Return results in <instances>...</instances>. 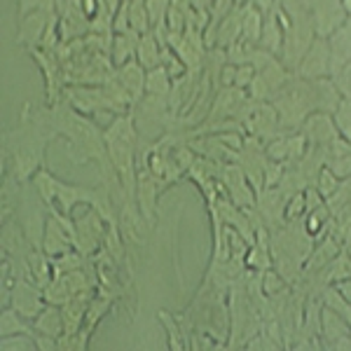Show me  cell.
Masks as SVG:
<instances>
[{
  "mask_svg": "<svg viewBox=\"0 0 351 351\" xmlns=\"http://www.w3.org/2000/svg\"><path fill=\"white\" fill-rule=\"evenodd\" d=\"M56 138V132L47 117V108H36L24 104L21 115L3 134V164L5 176L26 185L45 167V148Z\"/></svg>",
  "mask_w": 351,
  "mask_h": 351,
  "instance_id": "cell-1",
  "label": "cell"
},
{
  "mask_svg": "<svg viewBox=\"0 0 351 351\" xmlns=\"http://www.w3.org/2000/svg\"><path fill=\"white\" fill-rule=\"evenodd\" d=\"M138 143L141 136L136 129L134 110L124 112V115H115L106 129V145H108V157L115 167L117 176H120L124 190L129 197L136 199V162H138Z\"/></svg>",
  "mask_w": 351,
  "mask_h": 351,
  "instance_id": "cell-2",
  "label": "cell"
},
{
  "mask_svg": "<svg viewBox=\"0 0 351 351\" xmlns=\"http://www.w3.org/2000/svg\"><path fill=\"white\" fill-rule=\"evenodd\" d=\"M106 230H108V223L96 208L84 213L80 220H75V251H80L87 258L99 253L104 248Z\"/></svg>",
  "mask_w": 351,
  "mask_h": 351,
  "instance_id": "cell-3",
  "label": "cell"
},
{
  "mask_svg": "<svg viewBox=\"0 0 351 351\" xmlns=\"http://www.w3.org/2000/svg\"><path fill=\"white\" fill-rule=\"evenodd\" d=\"M10 307H14L19 314H24L26 319L33 321L45 307H47L43 286H38L36 281H31V279H14Z\"/></svg>",
  "mask_w": 351,
  "mask_h": 351,
  "instance_id": "cell-4",
  "label": "cell"
},
{
  "mask_svg": "<svg viewBox=\"0 0 351 351\" xmlns=\"http://www.w3.org/2000/svg\"><path fill=\"white\" fill-rule=\"evenodd\" d=\"M295 75L304 77V80H319V77H330V45L328 38L316 36L307 54L300 61Z\"/></svg>",
  "mask_w": 351,
  "mask_h": 351,
  "instance_id": "cell-5",
  "label": "cell"
},
{
  "mask_svg": "<svg viewBox=\"0 0 351 351\" xmlns=\"http://www.w3.org/2000/svg\"><path fill=\"white\" fill-rule=\"evenodd\" d=\"M54 16L56 12H49V10H33V12H28L26 16H21L14 43L24 45L26 49L40 47L45 33H47L49 24L54 21Z\"/></svg>",
  "mask_w": 351,
  "mask_h": 351,
  "instance_id": "cell-6",
  "label": "cell"
},
{
  "mask_svg": "<svg viewBox=\"0 0 351 351\" xmlns=\"http://www.w3.org/2000/svg\"><path fill=\"white\" fill-rule=\"evenodd\" d=\"M43 251L49 258H59L68 251H75V241L68 228L54 216L52 211H47V220H45V232H43Z\"/></svg>",
  "mask_w": 351,
  "mask_h": 351,
  "instance_id": "cell-7",
  "label": "cell"
},
{
  "mask_svg": "<svg viewBox=\"0 0 351 351\" xmlns=\"http://www.w3.org/2000/svg\"><path fill=\"white\" fill-rule=\"evenodd\" d=\"M311 16H314L316 36L328 38L337 26L347 21V12L342 8V0H314L311 3Z\"/></svg>",
  "mask_w": 351,
  "mask_h": 351,
  "instance_id": "cell-8",
  "label": "cell"
},
{
  "mask_svg": "<svg viewBox=\"0 0 351 351\" xmlns=\"http://www.w3.org/2000/svg\"><path fill=\"white\" fill-rule=\"evenodd\" d=\"M302 134L307 136V143L316 148H328L332 138H337V124L330 112H311L307 122L302 124Z\"/></svg>",
  "mask_w": 351,
  "mask_h": 351,
  "instance_id": "cell-9",
  "label": "cell"
},
{
  "mask_svg": "<svg viewBox=\"0 0 351 351\" xmlns=\"http://www.w3.org/2000/svg\"><path fill=\"white\" fill-rule=\"evenodd\" d=\"M328 45H330V77H335L351 61V16L328 36Z\"/></svg>",
  "mask_w": 351,
  "mask_h": 351,
  "instance_id": "cell-10",
  "label": "cell"
},
{
  "mask_svg": "<svg viewBox=\"0 0 351 351\" xmlns=\"http://www.w3.org/2000/svg\"><path fill=\"white\" fill-rule=\"evenodd\" d=\"M115 75L122 87L129 92V96L134 99V106L145 99V77H148V71L138 64V59H132L127 64L117 66Z\"/></svg>",
  "mask_w": 351,
  "mask_h": 351,
  "instance_id": "cell-11",
  "label": "cell"
},
{
  "mask_svg": "<svg viewBox=\"0 0 351 351\" xmlns=\"http://www.w3.org/2000/svg\"><path fill=\"white\" fill-rule=\"evenodd\" d=\"M258 47L267 49L274 56L281 54V47H284V26L279 21V14H276V8H271L267 14H265V24H263V33H260Z\"/></svg>",
  "mask_w": 351,
  "mask_h": 351,
  "instance_id": "cell-12",
  "label": "cell"
},
{
  "mask_svg": "<svg viewBox=\"0 0 351 351\" xmlns=\"http://www.w3.org/2000/svg\"><path fill=\"white\" fill-rule=\"evenodd\" d=\"M138 43H141V33H136L134 28H129V31H124V33H115V36H112L110 59H112V64H115V68L127 64V61L136 59Z\"/></svg>",
  "mask_w": 351,
  "mask_h": 351,
  "instance_id": "cell-13",
  "label": "cell"
},
{
  "mask_svg": "<svg viewBox=\"0 0 351 351\" xmlns=\"http://www.w3.org/2000/svg\"><path fill=\"white\" fill-rule=\"evenodd\" d=\"M33 328L43 335L56 337L59 339L66 332V321H64V311H61L59 304H47L40 314L33 319Z\"/></svg>",
  "mask_w": 351,
  "mask_h": 351,
  "instance_id": "cell-14",
  "label": "cell"
},
{
  "mask_svg": "<svg viewBox=\"0 0 351 351\" xmlns=\"http://www.w3.org/2000/svg\"><path fill=\"white\" fill-rule=\"evenodd\" d=\"M33 332H36V328H33L31 319L19 314L14 307H3V311H0V339L14 335H33Z\"/></svg>",
  "mask_w": 351,
  "mask_h": 351,
  "instance_id": "cell-15",
  "label": "cell"
},
{
  "mask_svg": "<svg viewBox=\"0 0 351 351\" xmlns=\"http://www.w3.org/2000/svg\"><path fill=\"white\" fill-rule=\"evenodd\" d=\"M243 8V19H241V38L253 45H258L260 40V33H263V24H265V14L263 10L258 8L253 0H246L241 5Z\"/></svg>",
  "mask_w": 351,
  "mask_h": 351,
  "instance_id": "cell-16",
  "label": "cell"
},
{
  "mask_svg": "<svg viewBox=\"0 0 351 351\" xmlns=\"http://www.w3.org/2000/svg\"><path fill=\"white\" fill-rule=\"evenodd\" d=\"M136 59H138V64L143 66L145 71H152V68L162 66V43L157 40V36L152 31L141 36Z\"/></svg>",
  "mask_w": 351,
  "mask_h": 351,
  "instance_id": "cell-17",
  "label": "cell"
},
{
  "mask_svg": "<svg viewBox=\"0 0 351 351\" xmlns=\"http://www.w3.org/2000/svg\"><path fill=\"white\" fill-rule=\"evenodd\" d=\"M171 75L167 73L164 66H157L148 71V77H145V94L148 96H164L169 99V92H171Z\"/></svg>",
  "mask_w": 351,
  "mask_h": 351,
  "instance_id": "cell-18",
  "label": "cell"
},
{
  "mask_svg": "<svg viewBox=\"0 0 351 351\" xmlns=\"http://www.w3.org/2000/svg\"><path fill=\"white\" fill-rule=\"evenodd\" d=\"M160 321L162 326H167L169 330V347L176 349V351H183L185 347H188V342H185V332H183V324H180V328L173 324V316L169 314V311H160Z\"/></svg>",
  "mask_w": 351,
  "mask_h": 351,
  "instance_id": "cell-19",
  "label": "cell"
},
{
  "mask_svg": "<svg viewBox=\"0 0 351 351\" xmlns=\"http://www.w3.org/2000/svg\"><path fill=\"white\" fill-rule=\"evenodd\" d=\"M339 183H342V180H339L337 176L332 173L328 167H324V169L319 171V176H316L314 188L321 192V197H324V199H328V197H330L332 192H335V190L339 188Z\"/></svg>",
  "mask_w": 351,
  "mask_h": 351,
  "instance_id": "cell-20",
  "label": "cell"
},
{
  "mask_svg": "<svg viewBox=\"0 0 351 351\" xmlns=\"http://www.w3.org/2000/svg\"><path fill=\"white\" fill-rule=\"evenodd\" d=\"M169 8H171V0H145V10H148L152 28L162 24V21H167Z\"/></svg>",
  "mask_w": 351,
  "mask_h": 351,
  "instance_id": "cell-21",
  "label": "cell"
},
{
  "mask_svg": "<svg viewBox=\"0 0 351 351\" xmlns=\"http://www.w3.org/2000/svg\"><path fill=\"white\" fill-rule=\"evenodd\" d=\"M326 167L330 169V171L335 173L339 180L349 178V176H351V152H347V155H332V157H328Z\"/></svg>",
  "mask_w": 351,
  "mask_h": 351,
  "instance_id": "cell-22",
  "label": "cell"
},
{
  "mask_svg": "<svg viewBox=\"0 0 351 351\" xmlns=\"http://www.w3.org/2000/svg\"><path fill=\"white\" fill-rule=\"evenodd\" d=\"M332 82H335V87L339 89L342 96H351V61L332 77Z\"/></svg>",
  "mask_w": 351,
  "mask_h": 351,
  "instance_id": "cell-23",
  "label": "cell"
},
{
  "mask_svg": "<svg viewBox=\"0 0 351 351\" xmlns=\"http://www.w3.org/2000/svg\"><path fill=\"white\" fill-rule=\"evenodd\" d=\"M300 3H302L304 8H309V10H311V3H314V0H300Z\"/></svg>",
  "mask_w": 351,
  "mask_h": 351,
  "instance_id": "cell-24",
  "label": "cell"
}]
</instances>
